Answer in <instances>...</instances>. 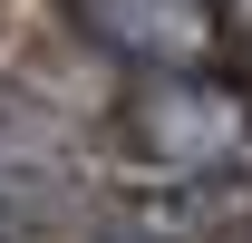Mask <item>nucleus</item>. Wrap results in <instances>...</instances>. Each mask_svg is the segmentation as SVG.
<instances>
[{
    "instance_id": "nucleus-1",
    "label": "nucleus",
    "mask_w": 252,
    "mask_h": 243,
    "mask_svg": "<svg viewBox=\"0 0 252 243\" xmlns=\"http://www.w3.org/2000/svg\"><path fill=\"white\" fill-rule=\"evenodd\" d=\"M117 146H126V165H146V175L204 185V175H223V165L252 146V107L223 88L214 68H126Z\"/></svg>"
},
{
    "instance_id": "nucleus-2",
    "label": "nucleus",
    "mask_w": 252,
    "mask_h": 243,
    "mask_svg": "<svg viewBox=\"0 0 252 243\" xmlns=\"http://www.w3.org/2000/svg\"><path fill=\"white\" fill-rule=\"evenodd\" d=\"M78 49L117 68H214L223 59V0H49Z\"/></svg>"
}]
</instances>
